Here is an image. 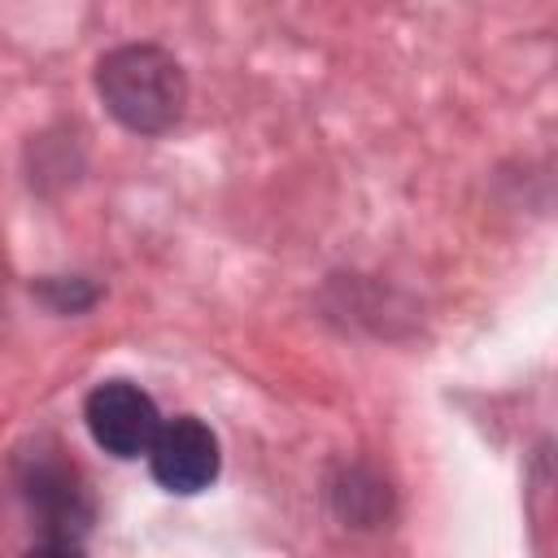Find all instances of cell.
I'll return each mask as SVG.
<instances>
[{
	"mask_svg": "<svg viewBox=\"0 0 558 558\" xmlns=\"http://www.w3.org/2000/svg\"><path fill=\"white\" fill-rule=\"evenodd\" d=\"M22 493H26L31 510L44 519V527L61 532L57 549H74L70 527H83L87 514H92L78 471L65 458H57V449L52 453H31L22 462Z\"/></svg>",
	"mask_w": 558,
	"mask_h": 558,
	"instance_id": "cell-4",
	"label": "cell"
},
{
	"mask_svg": "<svg viewBox=\"0 0 558 558\" xmlns=\"http://www.w3.org/2000/svg\"><path fill=\"white\" fill-rule=\"evenodd\" d=\"M39 296L52 310H61V314H78V310H87L96 301V288L83 283V279H44L39 283Z\"/></svg>",
	"mask_w": 558,
	"mask_h": 558,
	"instance_id": "cell-5",
	"label": "cell"
},
{
	"mask_svg": "<svg viewBox=\"0 0 558 558\" xmlns=\"http://www.w3.org/2000/svg\"><path fill=\"white\" fill-rule=\"evenodd\" d=\"M218 436L196 418V414H179L157 423V436L148 445V466L153 480L170 493H201L218 480Z\"/></svg>",
	"mask_w": 558,
	"mask_h": 558,
	"instance_id": "cell-3",
	"label": "cell"
},
{
	"mask_svg": "<svg viewBox=\"0 0 558 558\" xmlns=\"http://www.w3.org/2000/svg\"><path fill=\"white\" fill-rule=\"evenodd\" d=\"M83 418H87V432L92 440L113 453V458H140L148 453L153 436H157V405L153 397L131 384V379H105L87 392V405H83Z\"/></svg>",
	"mask_w": 558,
	"mask_h": 558,
	"instance_id": "cell-2",
	"label": "cell"
},
{
	"mask_svg": "<svg viewBox=\"0 0 558 558\" xmlns=\"http://www.w3.org/2000/svg\"><path fill=\"white\" fill-rule=\"evenodd\" d=\"M96 92L105 109L140 135H161L174 126L187 100L179 61L157 44H122L105 52L96 65Z\"/></svg>",
	"mask_w": 558,
	"mask_h": 558,
	"instance_id": "cell-1",
	"label": "cell"
}]
</instances>
